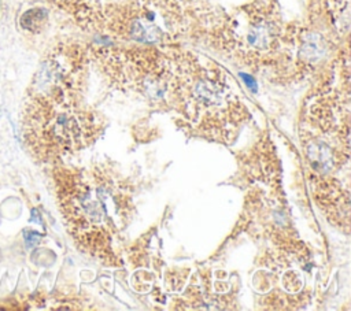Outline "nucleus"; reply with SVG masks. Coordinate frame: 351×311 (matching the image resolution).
<instances>
[{"instance_id": "f257e3e1", "label": "nucleus", "mask_w": 351, "mask_h": 311, "mask_svg": "<svg viewBox=\"0 0 351 311\" xmlns=\"http://www.w3.org/2000/svg\"><path fill=\"white\" fill-rule=\"evenodd\" d=\"M37 96L25 108V140L40 159L63 157L83 148L95 133L93 118L66 102L63 93Z\"/></svg>"}, {"instance_id": "f03ea898", "label": "nucleus", "mask_w": 351, "mask_h": 311, "mask_svg": "<svg viewBox=\"0 0 351 311\" xmlns=\"http://www.w3.org/2000/svg\"><path fill=\"white\" fill-rule=\"evenodd\" d=\"M56 192L70 233L91 252L109 247L113 223L107 209L110 188L93 184L83 174L56 172Z\"/></svg>"}, {"instance_id": "7ed1b4c3", "label": "nucleus", "mask_w": 351, "mask_h": 311, "mask_svg": "<svg viewBox=\"0 0 351 311\" xmlns=\"http://www.w3.org/2000/svg\"><path fill=\"white\" fill-rule=\"evenodd\" d=\"M180 14L169 0H139L120 11L113 29L117 34L146 44L171 42L181 33Z\"/></svg>"}, {"instance_id": "20e7f679", "label": "nucleus", "mask_w": 351, "mask_h": 311, "mask_svg": "<svg viewBox=\"0 0 351 311\" xmlns=\"http://www.w3.org/2000/svg\"><path fill=\"white\" fill-rule=\"evenodd\" d=\"M263 6L241 10L227 28L228 43L244 61H266L277 51L282 34L278 15L272 5Z\"/></svg>"}, {"instance_id": "39448f33", "label": "nucleus", "mask_w": 351, "mask_h": 311, "mask_svg": "<svg viewBox=\"0 0 351 311\" xmlns=\"http://www.w3.org/2000/svg\"><path fill=\"white\" fill-rule=\"evenodd\" d=\"M48 18V13L44 9H32L21 17V26L25 30L37 33L40 32Z\"/></svg>"}]
</instances>
